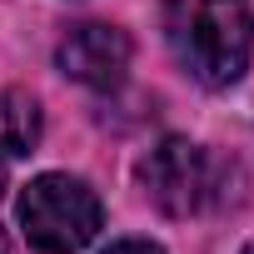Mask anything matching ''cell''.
Here are the masks:
<instances>
[{
    "mask_svg": "<svg viewBox=\"0 0 254 254\" xmlns=\"http://www.w3.org/2000/svg\"><path fill=\"white\" fill-rule=\"evenodd\" d=\"M20 229L40 254H80L100 234V199L75 175H40L20 190Z\"/></svg>",
    "mask_w": 254,
    "mask_h": 254,
    "instance_id": "cell-1",
    "label": "cell"
},
{
    "mask_svg": "<svg viewBox=\"0 0 254 254\" xmlns=\"http://www.w3.org/2000/svg\"><path fill=\"white\" fill-rule=\"evenodd\" d=\"M244 254H254V244H249V249H244Z\"/></svg>",
    "mask_w": 254,
    "mask_h": 254,
    "instance_id": "cell-9",
    "label": "cell"
},
{
    "mask_svg": "<svg viewBox=\"0 0 254 254\" xmlns=\"http://www.w3.org/2000/svg\"><path fill=\"white\" fill-rule=\"evenodd\" d=\"M105 254H165V249L150 244V239H120V244H110Z\"/></svg>",
    "mask_w": 254,
    "mask_h": 254,
    "instance_id": "cell-6",
    "label": "cell"
},
{
    "mask_svg": "<svg viewBox=\"0 0 254 254\" xmlns=\"http://www.w3.org/2000/svg\"><path fill=\"white\" fill-rule=\"evenodd\" d=\"M55 60H60V70L70 80H80L90 90H115L125 80V70H130V35L115 30V25L90 20V25H75L60 40Z\"/></svg>",
    "mask_w": 254,
    "mask_h": 254,
    "instance_id": "cell-4",
    "label": "cell"
},
{
    "mask_svg": "<svg viewBox=\"0 0 254 254\" xmlns=\"http://www.w3.org/2000/svg\"><path fill=\"white\" fill-rule=\"evenodd\" d=\"M254 60L249 0H199L190 20V65L204 85H234Z\"/></svg>",
    "mask_w": 254,
    "mask_h": 254,
    "instance_id": "cell-2",
    "label": "cell"
},
{
    "mask_svg": "<svg viewBox=\"0 0 254 254\" xmlns=\"http://www.w3.org/2000/svg\"><path fill=\"white\" fill-rule=\"evenodd\" d=\"M0 194H5V160H0Z\"/></svg>",
    "mask_w": 254,
    "mask_h": 254,
    "instance_id": "cell-7",
    "label": "cell"
},
{
    "mask_svg": "<svg viewBox=\"0 0 254 254\" xmlns=\"http://www.w3.org/2000/svg\"><path fill=\"white\" fill-rule=\"evenodd\" d=\"M0 254H10V244H5V234H0Z\"/></svg>",
    "mask_w": 254,
    "mask_h": 254,
    "instance_id": "cell-8",
    "label": "cell"
},
{
    "mask_svg": "<svg viewBox=\"0 0 254 254\" xmlns=\"http://www.w3.org/2000/svg\"><path fill=\"white\" fill-rule=\"evenodd\" d=\"M140 185L165 214L190 219L219 199V165L190 140H160L140 165Z\"/></svg>",
    "mask_w": 254,
    "mask_h": 254,
    "instance_id": "cell-3",
    "label": "cell"
},
{
    "mask_svg": "<svg viewBox=\"0 0 254 254\" xmlns=\"http://www.w3.org/2000/svg\"><path fill=\"white\" fill-rule=\"evenodd\" d=\"M40 145V105L25 90H0V160H20Z\"/></svg>",
    "mask_w": 254,
    "mask_h": 254,
    "instance_id": "cell-5",
    "label": "cell"
}]
</instances>
